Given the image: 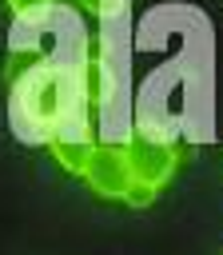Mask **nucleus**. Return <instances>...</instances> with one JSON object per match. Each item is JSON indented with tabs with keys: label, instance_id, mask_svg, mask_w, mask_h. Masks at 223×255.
<instances>
[{
	"label": "nucleus",
	"instance_id": "nucleus-1",
	"mask_svg": "<svg viewBox=\"0 0 223 255\" xmlns=\"http://www.w3.org/2000/svg\"><path fill=\"white\" fill-rule=\"evenodd\" d=\"M84 179L96 195L104 199H123L127 183H131V167H127V147L119 143H96L88 163H84Z\"/></svg>",
	"mask_w": 223,
	"mask_h": 255
},
{
	"label": "nucleus",
	"instance_id": "nucleus-2",
	"mask_svg": "<svg viewBox=\"0 0 223 255\" xmlns=\"http://www.w3.org/2000/svg\"><path fill=\"white\" fill-rule=\"evenodd\" d=\"M175 151L159 139H131L127 143V167H131V179H147L155 187H163L175 171Z\"/></svg>",
	"mask_w": 223,
	"mask_h": 255
},
{
	"label": "nucleus",
	"instance_id": "nucleus-3",
	"mask_svg": "<svg viewBox=\"0 0 223 255\" xmlns=\"http://www.w3.org/2000/svg\"><path fill=\"white\" fill-rule=\"evenodd\" d=\"M92 147H96L92 139H76V135H52V151H56L60 167H64V171H76V175H84V163H88Z\"/></svg>",
	"mask_w": 223,
	"mask_h": 255
},
{
	"label": "nucleus",
	"instance_id": "nucleus-4",
	"mask_svg": "<svg viewBox=\"0 0 223 255\" xmlns=\"http://www.w3.org/2000/svg\"><path fill=\"white\" fill-rule=\"evenodd\" d=\"M155 195H159L155 183H147V179H131L127 191H123V203H127V207H151Z\"/></svg>",
	"mask_w": 223,
	"mask_h": 255
},
{
	"label": "nucleus",
	"instance_id": "nucleus-5",
	"mask_svg": "<svg viewBox=\"0 0 223 255\" xmlns=\"http://www.w3.org/2000/svg\"><path fill=\"white\" fill-rule=\"evenodd\" d=\"M48 4H52V0H8L12 16H20V20H32V16H40Z\"/></svg>",
	"mask_w": 223,
	"mask_h": 255
}]
</instances>
